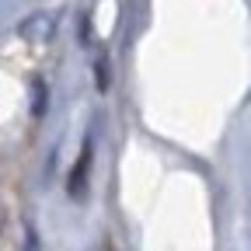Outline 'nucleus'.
Masks as SVG:
<instances>
[{
	"mask_svg": "<svg viewBox=\"0 0 251 251\" xmlns=\"http://www.w3.org/2000/svg\"><path fill=\"white\" fill-rule=\"evenodd\" d=\"M87 164H91V140L84 143L80 161H77V171L70 175V196H84V185H87Z\"/></svg>",
	"mask_w": 251,
	"mask_h": 251,
	"instance_id": "nucleus-1",
	"label": "nucleus"
},
{
	"mask_svg": "<svg viewBox=\"0 0 251 251\" xmlns=\"http://www.w3.org/2000/svg\"><path fill=\"white\" fill-rule=\"evenodd\" d=\"M21 251H42V241H39V230H35V227H28V230H25V244H21Z\"/></svg>",
	"mask_w": 251,
	"mask_h": 251,
	"instance_id": "nucleus-2",
	"label": "nucleus"
}]
</instances>
